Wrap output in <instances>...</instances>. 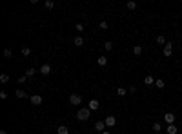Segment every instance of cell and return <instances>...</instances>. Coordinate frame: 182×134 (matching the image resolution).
<instances>
[{
    "label": "cell",
    "instance_id": "13",
    "mask_svg": "<svg viewBox=\"0 0 182 134\" xmlns=\"http://www.w3.org/2000/svg\"><path fill=\"white\" fill-rule=\"evenodd\" d=\"M73 45H75V47H82V45H84V38L82 36H77L75 40H73Z\"/></svg>",
    "mask_w": 182,
    "mask_h": 134
},
{
    "label": "cell",
    "instance_id": "18",
    "mask_svg": "<svg viewBox=\"0 0 182 134\" xmlns=\"http://www.w3.org/2000/svg\"><path fill=\"white\" fill-rule=\"evenodd\" d=\"M98 65L100 67H106L107 65V56H98Z\"/></svg>",
    "mask_w": 182,
    "mask_h": 134
},
{
    "label": "cell",
    "instance_id": "20",
    "mask_svg": "<svg viewBox=\"0 0 182 134\" xmlns=\"http://www.w3.org/2000/svg\"><path fill=\"white\" fill-rule=\"evenodd\" d=\"M126 8L129 9V11H133V9H137V2H133V0H129V2L126 4Z\"/></svg>",
    "mask_w": 182,
    "mask_h": 134
},
{
    "label": "cell",
    "instance_id": "2",
    "mask_svg": "<svg viewBox=\"0 0 182 134\" xmlns=\"http://www.w3.org/2000/svg\"><path fill=\"white\" fill-rule=\"evenodd\" d=\"M162 118H164V122H166L167 125H175V120H177V116H175L173 112H166Z\"/></svg>",
    "mask_w": 182,
    "mask_h": 134
},
{
    "label": "cell",
    "instance_id": "19",
    "mask_svg": "<svg viewBox=\"0 0 182 134\" xmlns=\"http://www.w3.org/2000/svg\"><path fill=\"white\" fill-rule=\"evenodd\" d=\"M117 94L118 96H126L127 94V89H126V87H117Z\"/></svg>",
    "mask_w": 182,
    "mask_h": 134
},
{
    "label": "cell",
    "instance_id": "17",
    "mask_svg": "<svg viewBox=\"0 0 182 134\" xmlns=\"http://www.w3.org/2000/svg\"><path fill=\"white\" fill-rule=\"evenodd\" d=\"M164 80L162 78H158V80H155V87H157V89H164Z\"/></svg>",
    "mask_w": 182,
    "mask_h": 134
},
{
    "label": "cell",
    "instance_id": "24",
    "mask_svg": "<svg viewBox=\"0 0 182 134\" xmlns=\"http://www.w3.org/2000/svg\"><path fill=\"white\" fill-rule=\"evenodd\" d=\"M104 49H106V51H113V42H109V40H107V42H104Z\"/></svg>",
    "mask_w": 182,
    "mask_h": 134
},
{
    "label": "cell",
    "instance_id": "7",
    "mask_svg": "<svg viewBox=\"0 0 182 134\" xmlns=\"http://www.w3.org/2000/svg\"><path fill=\"white\" fill-rule=\"evenodd\" d=\"M38 72H40L42 76H48L49 72H51V65H49V64H44L42 67H40V71H38Z\"/></svg>",
    "mask_w": 182,
    "mask_h": 134
},
{
    "label": "cell",
    "instance_id": "6",
    "mask_svg": "<svg viewBox=\"0 0 182 134\" xmlns=\"http://www.w3.org/2000/svg\"><path fill=\"white\" fill-rule=\"evenodd\" d=\"M98 107H100L98 100H89V102H87V109L89 111H98Z\"/></svg>",
    "mask_w": 182,
    "mask_h": 134
},
{
    "label": "cell",
    "instance_id": "1",
    "mask_svg": "<svg viewBox=\"0 0 182 134\" xmlns=\"http://www.w3.org/2000/svg\"><path fill=\"white\" fill-rule=\"evenodd\" d=\"M89 116H91V111L87 109V107H84V109H80L77 112V120H78V122H87Z\"/></svg>",
    "mask_w": 182,
    "mask_h": 134
},
{
    "label": "cell",
    "instance_id": "12",
    "mask_svg": "<svg viewBox=\"0 0 182 134\" xmlns=\"http://www.w3.org/2000/svg\"><path fill=\"white\" fill-rule=\"evenodd\" d=\"M57 134H69V129L66 125H58L57 127Z\"/></svg>",
    "mask_w": 182,
    "mask_h": 134
},
{
    "label": "cell",
    "instance_id": "4",
    "mask_svg": "<svg viewBox=\"0 0 182 134\" xmlns=\"http://www.w3.org/2000/svg\"><path fill=\"white\" fill-rule=\"evenodd\" d=\"M171 55H173V44H171V42H167V44L164 45V56H166V58H170Z\"/></svg>",
    "mask_w": 182,
    "mask_h": 134
},
{
    "label": "cell",
    "instance_id": "23",
    "mask_svg": "<svg viewBox=\"0 0 182 134\" xmlns=\"http://www.w3.org/2000/svg\"><path fill=\"white\" fill-rule=\"evenodd\" d=\"M153 131H155V132H157V134H158L160 131H162V125H160L158 122H155V123H153Z\"/></svg>",
    "mask_w": 182,
    "mask_h": 134
},
{
    "label": "cell",
    "instance_id": "26",
    "mask_svg": "<svg viewBox=\"0 0 182 134\" xmlns=\"http://www.w3.org/2000/svg\"><path fill=\"white\" fill-rule=\"evenodd\" d=\"M22 55L24 56H31V49L29 47H22Z\"/></svg>",
    "mask_w": 182,
    "mask_h": 134
},
{
    "label": "cell",
    "instance_id": "25",
    "mask_svg": "<svg viewBox=\"0 0 182 134\" xmlns=\"http://www.w3.org/2000/svg\"><path fill=\"white\" fill-rule=\"evenodd\" d=\"M44 5H46L48 9H53V8H55V2H53V0H46V2H44Z\"/></svg>",
    "mask_w": 182,
    "mask_h": 134
},
{
    "label": "cell",
    "instance_id": "22",
    "mask_svg": "<svg viewBox=\"0 0 182 134\" xmlns=\"http://www.w3.org/2000/svg\"><path fill=\"white\" fill-rule=\"evenodd\" d=\"M35 75H37V69H33V67H29V69L26 71V76H28V78L29 76H35Z\"/></svg>",
    "mask_w": 182,
    "mask_h": 134
},
{
    "label": "cell",
    "instance_id": "31",
    "mask_svg": "<svg viewBox=\"0 0 182 134\" xmlns=\"http://www.w3.org/2000/svg\"><path fill=\"white\" fill-rule=\"evenodd\" d=\"M26 80H28V76H26V75H22V76H20V78H18V83H24V82H26Z\"/></svg>",
    "mask_w": 182,
    "mask_h": 134
},
{
    "label": "cell",
    "instance_id": "10",
    "mask_svg": "<svg viewBox=\"0 0 182 134\" xmlns=\"http://www.w3.org/2000/svg\"><path fill=\"white\" fill-rule=\"evenodd\" d=\"M15 96H17V98H20V100H22V98H31V96L28 94V92H26V91H22V89H17Z\"/></svg>",
    "mask_w": 182,
    "mask_h": 134
},
{
    "label": "cell",
    "instance_id": "8",
    "mask_svg": "<svg viewBox=\"0 0 182 134\" xmlns=\"http://www.w3.org/2000/svg\"><path fill=\"white\" fill-rule=\"evenodd\" d=\"M104 122H106V127H115L117 125V118L115 116H107Z\"/></svg>",
    "mask_w": 182,
    "mask_h": 134
},
{
    "label": "cell",
    "instance_id": "28",
    "mask_svg": "<svg viewBox=\"0 0 182 134\" xmlns=\"http://www.w3.org/2000/svg\"><path fill=\"white\" fill-rule=\"evenodd\" d=\"M107 27H109V24H107L106 20H102V22H100V29H107Z\"/></svg>",
    "mask_w": 182,
    "mask_h": 134
},
{
    "label": "cell",
    "instance_id": "32",
    "mask_svg": "<svg viewBox=\"0 0 182 134\" xmlns=\"http://www.w3.org/2000/svg\"><path fill=\"white\" fill-rule=\"evenodd\" d=\"M100 134H111V132L109 131H104V132H100Z\"/></svg>",
    "mask_w": 182,
    "mask_h": 134
},
{
    "label": "cell",
    "instance_id": "3",
    "mask_svg": "<svg viewBox=\"0 0 182 134\" xmlns=\"http://www.w3.org/2000/svg\"><path fill=\"white\" fill-rule=\"evenodd\" d=\"M69 103L71 105H80V103H82V96H80V94H71L69 96Z\"/></svg>",
    "mask_w": 182,
    "mask_h": 134
},
{
    "label": "cell",
    "instance_id": "11",
    "mask_svg": "<svg viewBox=\"0 0 182 134\" xmlns=\"http://www.w3.org/2000/svg\"><path fill=\"white\" fill-rule=\"evenodd\" d=\"M155 42H157V45H166V36L164 35H157V38H155Z\"/></svg>",
    "mask_w": 182,
    "mask_h": 134
},
{
    "label": "cell",
    "instance_id": "14",
    "mask_svg": "<svg viewBox=\"0 0 182 134\" xmlns=\"http://www.w3.org/2000/svg\"><path fill=\"white\" fill-rule=\"evenodd\" d=\"M144 85H155V78H153L151 75L144 76Z\"/></svg>",
    "mask_w": 182,
    "mask_h": 134
},
{
    "label": "cell",
    "instance_id": "29",
    "mask_svg": "<svg viewBox=\"0 0 182 134\" xmlns=\"http://www.w3.org/2000/svg\"><path fill=\"white\" fill-rule=\"evenodd\" d=\"M75 31L82 33V31H84V25H82V24H77V25H75Z\"/></svg>",
    "mask_w": 182,
    "mask_h": 134
},
{
    "label": "cell",
    "instance_id": "27",
    "mask_svg": "<svg viewBox=\"0 0 182 134\" xmlns=\"http://www.w3.org/2000/svg\"><path fill=\"white\" fill-rule=\"evenodd\" d=\"M11 55H13L11 49H4V58H11Z\"/></svg>",
    "mask_w": 182,
    "mask_h": 134
},
{
    "label": "cell",
    "instance_id": "21",
    "mask_svg": "<svg viewBox=\"0 0 182 134\" xmlns=\"http://www.w3.org/2000/svg\"><path fill=\"white\" fill-rule=\"evenodd\" d=\"M8 82H9V75H6V72L0 75V83H8Z\"/></svg>",
    "mask_w": 182,
    "mask_h": 134
},
{
    "label": "cell",
    "instance_id": "5",
    "mask_svg": "<svg viewBox=\"0 0 182 134\" xmlns=\"http://www.w3.org/2000/svg\"><path fill=\"white\" fill-rule=\"evenodd\" d=\"M29 102L33 103V105H42V102H44V98L40 96V94H33L31 98H29Z\"/></svg>",
    "mask_w": 182,
    "mask_h": 134
},
{
    "label": "cell",
    "instance_id": "15",
    "mask_svg": "<svg viewBox=\"0 0 182 134\" xmlns=\"http://www.w3.org/2000/svg\"><path fill=\"white\" fill-rule=\"evenodd\" d=\"M166 132H167V134H177L179 129H177V125H167V127H166Z\"/></svg>",
    "mask_w": 182,
    "mask_h": 134
},
{
    "label": "cell",
    "instance_id": "16",
    "mask_svg": "<svg viewBox=\"0 0 182 134\" xmlns=\"http://www.w3.org/2000/svg\"><path fill=\"white\" fill-rule=\"evenodd\" d=\"M142 45H135V47H133V55L135 56H140V55H142Z\"/></svg>",
    "mask_w": 182,
    "mask_h": 134
},
{
    "label": "cell",
    "instance_id": "9",
    "mask_svg": "<svg viewBox=\"0 0 182 134\" xmlns=\"http://www.w3.org/2000/svg\"><path fill=\"white\" fill-rule=\"evenodd\" d=\"M95 129H97L98 132H104V131H106V122H104V120H98V122L95 123Z\"/></svg>",
    "mask_w": 182,
    "mask_h": 134
},
{
    "label": "cell",
    "instance_id": "30",
    "mask_svg": "<svg viewBox=\"0 0 182 134\" xmlns=\"http://www.w3.org/2000/svg\"><path fill=\"white\" fill-rule=\"evenodd\" d=\"M0 100H8V92H6V91L0 92Z\"/></svg>",
    "mask_w": 182,
    "mask_h": 134
},
{
    "label": "cell",
    "instance_id": "33",
    "mask_svg": "<svg viewBox=\"0 0 182 134\" xmlns=\"http://www.w3.org/2000/svg\"><path fill=\"white\" fill-rule=\"evenodd\" d=\"M0 134H8V131H0Z\"/></svg>",
    "mask_w": 182,
    "mask_h": 134
}]
</instances>
